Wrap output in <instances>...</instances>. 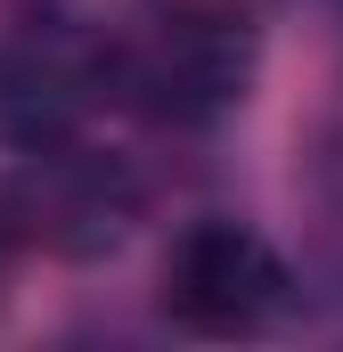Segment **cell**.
<instances>
[{
	"instance_id": "cell-3",
	"label": "cell",
	"mask_w": 343,
	"mask_h": 352,
	"mask_svg": "<svg viewBox=\"0 0 343 352\" xmlns=\"http://www.w3.org/2000/svg\"><path fill=\"white\" fill-rule=\"evenodd\" d=\"M131 205H139L131 180L115 173L106 156H82V148H66V140H49L41 164L0 197L16 246L41 238L49 254H98V246H115V238L131 230Z\"/></svg>"
},
{
	"instance_id": "cell-1",
	"label": "cell",
	"mask_w": 343,
	"mask_h": 352,
	"mask_svg": "<svg viewBox=\"0 0 343 352\" xmlns=\"http://www.w3.org/2000/svg\"><path fill=\"white\" fill-rule=\"evenodd\" d=\"M261 33L246 0H172L139 25V41L123 50V98L156 123H213L229 115L254 82Z\"/></svg>"
},
{
	"instance_id": "cell-4",
	"label": "cell",
	"mask_w": 343,
	"mask_h": 352,
	"mask_svg": "<svg viewBox=\"0 0 343 352\" xmlns=\"http://www.w3.org/2000/svg\"><path fill=\"white\" fill-rule=\"evenodd\" d=\"M82 107H90V66H74L58 41L8 58V74H0V115H8V131H16L25 148L66 140Z\"/></svg>"
},
{
	"instance_id": "cell-5",
	"label": "cell",
	"mask_w": 343,
	"mask_h": 352,
	"mask_svg": "<svg viewBox=\"0 0 343 352\" xmlns=\"http://www.w3.org/2000/svg\"><path fill=\"white\" fill-rule=\"evenodd\" d=\"M8 263H16V230H8V213H0V278H8Z\"/></svg>"
},
{
	"instance_id": "cell-2",
	"label": "cell",
	"mask_w": 343,
	"mask_h": 352,
	"mask_svg": "<svg viewBox=\"0 0 343 352\" xmlns=\"http://www.w3.org/2000/svg\"><path fill=\"white\" fill-rule=\"evenodd\" d=\"M156 303L188 336H254L261 320L286 303V263L246 221H196V230L172 238Z\"/></svg>"
}]
</instances>
